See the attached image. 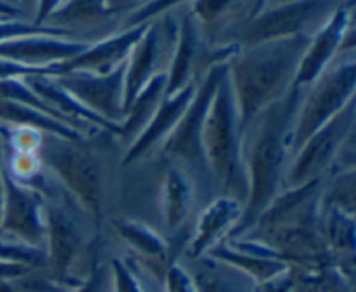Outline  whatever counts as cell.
Instances as JSON below:
<instances>
[{"label": "cell", "mask_w": 356, "mask_h": 292, "mask_svg": "<svg viewBox=\"0 0 356 292\" xmlns=\"http://www.w3.org/2000/svg\"><path fill=\"white\" fill-rule=\"evenodd\" d=\"M305 89L292 87L282 99L261 111L243 132L247 195L242 218L226 238L249 233L284 188L291 132Z\"/></svg>", "instance_id": "obj_1"}, {"label": "cell", "mask_w": 356, "mask_h": 292, "mask_svg": "<svg viewBox=\"0 0 356 292\" xmlns=\"http://www.w3.org/2000/svg\"><path fill=\"white\" fill-rule=\"evenodd\" d=\"M312 37H291L240 47L226 63L242 132L263 110L292 89L298 66Z\"/></svg>", "instance_id": "obj_2"}, {"label": "cell", "mask_w": 356, "mask_h": 292, "mask_svg": "<svg viewBox=\"0 0 356 292\" xmlns=\"http://www.w3.org/2000/svg\"><path fill=\"white\" fill-rule=\"evenodd\" d=\"M209 174L222 190V195L245 200L247 177L243 165V132L238 108L233 96L228 70L216 89L202 134Z\"/></svg>", "instance_id": "obj_3"}, {"label": "cell", "mask_w": 356, "mask_h": 292, "mask_svg": "<svg viewBox=\"0 0 356 292\" xmlns=\"http://www.w3.org/2000/svg\"><path fill=\"white\" fill-rule=\"evenodd\" d=\"M356 65L353 59L330 65L315 82L306 87L291 132V153L327 122L355 101Z\"/></svg>", "instance_id": "obj_4"}, {"label": "cell", "mask_w": 356, "mask_h": 292, "mask_svg": "<svg viewBox=\"0 0 356 292\" xmlns=\"http://www.w3.org/2000/svg\"><path fill=\"white\" fill-rule=\"evenodd\" d=\"M339 0H284L266 6L238 30L240 47L282 40L291 37H312L334 13Z\"/></svg>", "instance_id": "obj_5"}, {"label": "cell", "mask_w": 356, "mask_h": 292, "mask_svg": "<svg viewBox=\"0 0 356 292\" xmlns=\"http://www.w3.org/2000/svg\"><path fill=\"white\" fill-rule=\"evenodd\" d=\"M38 156L44 167H51L83 211L99 219L103 212V179L96 160L79 149L76 143L49 134L44 136Z\"/></svg>", "instance_id": "obj_6"}, {"label": "cell", "mask_w": 356, "mask_h": 292, "mask_svg": "<svg viewBox=\"0 0 356 292\" xmlns=\"http://www.w3.org/2000/svg\"><path fill=\"white\" fill-rule=\"evenodd\" d=\"M351 134H355V101L296 149L294 160L285 170L284 188L323 179L332 170L341 148Z\"/></svg>", "instance_id": "obj_7"}, {"label": "cell", "mask_w": 356, "mask_h": 292, "mask_svg": "<svg viewBox=\"0 0 356 292\" xmlns=\"http://www.w3.org/2000/svg\"><path fill=\"white\" fill-rule=\"evenodd\" d=\"M226 70H228L226 63H219L205 73L204 79L198 82L197 92H195L191 103L188 104L186 111L179 118L169 138L162 143V149L167 156L181 160L188 167L197 170L198 174H209L202 134H204L209 106H211L212 97H214L216 89H218Z\"/></svg>", "instance_id": "obj_8"}, {"label": "cell", "mask_w": 356, "mask_h": 292, "mask_svg": "<svg viewBox=\"0 0 356 292\" xmlns=\"http://www.w3.org/2000/svg\"><path fill=\"white\" fill-rule=\"evenodd\" d=\"M177 38V21L170 13L148 21V28L131 51L125 65L124 110L131 106L143 87L159 73H167Z\"/></svg>", "instance_id": "obj_9"}, {"label": "cell", "mask_w": 356, "mask_h": 292, "mask_svg": "<svg viewBox=\"0 0 356 292\" xmlns=\"http://www.w3.org/2000/svg\"><path fill=\"white\" fill-rule=\"evenodd\" d=\"M353 7L355 0L341 2L329 19L312 35L292 87L306 89L334 65L339 52L353 51Z\"/></svg>", "instance_id": "obj_10"}, {"label": "cell", "mask_w": 356, "mask_h": 292, "mask_svg": "<svg viewBox=\"0 0 356 292\" xmlns=\"http://www.w3.org/2000/svg\"><path fill=\"white\" fill-rule=\"evenodd\" d=\"M45 232L47 221L40 191L17 183L3 169V214L0 236L44 247Z\"/></svg>", "instance_id": "obj_11"}, {"label": "cell", "mask_w": 356, "mask_h": 292, "mask_svg": "<svg viewBox=\"0 0 356 292\" xmlns=\"http://www.w3.org/2000/svg\"><path fill=\"white\" fill-rule=\"evenodd\" d=\"M125 65L122 63L118 68L106 75H94L86 72L65 73V75L52 76L65 90H68L76 101L86 108L92 110L104 120L120 125L125 118L124 110V80Z\"/></svg>", "instance_id": "obj_12"}, {"label": "cell", "mask_w": 356, "mask_h": 292, "mask_svg": "<svg viewBox=\"0 0 356 292\" xmlns=\"http://www.w3.org/2000/svg\"><path fill=\"white\" fill-rule=\"evenodd\" d=\"M146 28H148V23H143L138 26L124 28L118 33L108 35L101 40L89 42V45L75 58L47 66V76H59L73 72L106 75L118 68L122 63L127 61L129 54L139 42V38L143 37Z\"/></svg>", "instance_id": "obj_13"}, {"label": "cell", "mask_w": 356, "mask_h": 292, "mask_svg": "<svg viewBox=\"0 0 356 292\" xmlns=\"http://www.w3.org/2000/svg\"><path fill=\"white\" fill-rule=\"evenodd\" d=\"M204 257L247 275L254 284L271 280L291 268L270 245L256 238H222Z\"/></svg>", "instance_id": "obj_14"}, {"label": "cell", "mask_w": 356, "mask_h": 292, "mask_svg": "<svg viewBox=\"0 0 356 292\" xmlns=\"http://www.w3.org/2000/svg\"><path fill=\"white\" fill-rule=\"evenodd\" d=\"M89 42L82 38L59 37V35H28L0 42V59L23 66L58 65L68 61L83 51Z\"/></svg>", "instance_id": "obj_15"}, {"label": "cell", "mask_w": 356, "mask_h": 292, "mask_svg": "<svg viewBox=\"0 0 356 292\" xmlns=\"http://www.w3.org/2000/svg\"><path fill=\"white\" fill-rule=\"evenodd\" d=\"M202 42H204V31L188 10L177 23L176 45L167 68V96L179 92L190 83L200 82L204 79L202 72L205 70L207 73L211 70L200 56L204 49Z\"/></svg>", "instance_id": "obj_16"}, {"label": "cell", "mask_w": 356, "mask_h": 292, "mask_svg": "<svg viewBox=\"0 0 356 292\" xmlns=\"http://www.w3.org/2000/svg\"><path fill=\"white\" fill-rule=\"evenodd\" d=\"M45 250H47L49 266L56 277L68 285L70 289L76 287L82 278H76L72 273L73 264L83 252V242L79 228L61 207L45 209Z\"/></svg>", "instance_id": "obj_17"}, {"label": "cell", "mask_w": 356, "mask_h": 292, "mask_svg": "<svg viewBox=\"0 0 356 292\" xmlns=\"http://www.w3.org/2000/svg\"><path fill=\"white\" fill-rule=\"evenodd\" d=\"M197 86L198 82L190 83V86H186L184 89H181L179 92L163 97V101L160 103V106L156 108L155 115H153L152 120L148 122V125H146V127L143 129L141 134L129 145L127 153H125L124 160H122L124 165L138 162L139 159L148 155L155 146L162 145V143L169 138V134L174 131V127L177 125L179 118L183 117V113L186 111L188 104L193 99L195 92H197Z\"/></svg>", "instance_id": "obj_18"}, {"label": "cell", "mask_w": 356, "mask_h": 292, "mask_svg": "<svg viewBox=\"0 0 356 292\" xmlns=\"http://www.w3.org/2000/svg\"><path fill=\"white\" fill-rule=\"evenodd\" d=\"M242 212V202L228 195H221L212 200L198 218L186 256L193 261L202 259L209 252V249H212L216 243L232 233V229L238 225Z\"/></svg>", "instance_id": "obj_19"}, {"label": "cell", "mask_w": 356, "mask_h": 292, "mask_svg": "<svg viewBox=\"0 0 356 292\" xmlns=\"http://www.w3.org/2000/svg\"><path fill=\"white\" fill-rule=\"evenodd\" d=\"M24 80L40 96L44 103H47L52 110L58 111L65 120H68L70 124L75 125L80 131H82V127H92L94 131L99 129V131L108 132V134H120V125L104 120L103 117L83 106L68 90L63 89L52 76L33 75L24 76Z\"/></svg>", "instance_id": "obj_20"}, {"label": "cell", "mask_w": 356, "mask_h": 292, "mask_svg": "<svg viewBox=\"0 0 356 292\" xmlns=\"http://www.w3.org/2000/svg\"><path fill=\"white\" fill-rule=\"evenodd\" d=\"M115 232L118 233L122 240L136 250L139 259L149 266V271L159 277V280H163L165 271L169 266L176 261L172 259V249H170L169 242L153 232L149 226L143 225L139 221H132V219H113L111 221Z\"/></svg>", "instance_id": "obj_21"}, {"label": "cell", "mask_w": 356, "mask_h": 292, "mask_svg": "<svg viewBox=\"0 0 356 292\" xmlns=\"http://www.w3.org/2000/svg\"><path fill=\"white\" fill-rule=\"evenodd\" d=\"M322 236L330 266L353 284L355 216L322 209Z\"/></svg>", "instance_id": "obj_22"}, {"label": "cell", "mask_w": 356, "mask_h": 292, "mask_svg": "<svg viewBox=\"0 0 356 292\" xmlns=\"http://www.w3.org/2000/svg\"><path fill=\"white\" fill-rule=\"evenodd\" d=\"M0 125L3 127H30L40 131L42 134L58 136L70 143H83L86 134L37 108L26 106V104L14 103V101L2 99L0 97Z\"/></svg>", "instance_id": "obj_23"}, {"label": "cell", "mask_w": 356, "mask_h": 292, "mask_svg": "<svg viewBox=\"0 0 356 292\" xmlns=\"http://www.w3.org/2000/svg\"><path fill=\"white\" fill-rule=\"evenodd\" d=\"M167 96V73H159L153 76L148 83L136 96L131 106L125 110V118L120 124V134L118 138L131 145L136 138L148 125L152 117L155 115L156 108Z\"/></svg>", "instance_id": "obj_24"}, {"label": "cell", "mask_w": 356, "mask_h": 292, "mask_svg": "<svg viewBox=\"0 0 356 292\" xmlns=\"http://www.w3.org/2000/svg\"><path fill=\"white\" fill-rule=\"evenodd\" d=\"M191 204H193V186L190 177L179 167H170L163 179L162 190L163 219L170 232H176L183 226L191 211Z\"/></svg>", "instance_id": "obj_25"}, {"label": "cell", "mask_w": 356, "mask_h": 292, "mask_svg": "<svg viewBox=\"0 0 356 292\" xmlns=\"http://www.w3.org/2000/svg\"><path fill=\"white\" fill-rule=\"evenodd\" d=\"M202 264L193 275L198 292H252L254 282L247 275L226 264L202 257Z\"/></svg>", "instance_id": "obj_26"}, {"label": "cell", "mask_w": 356, "mask_h": 292, "mask_svg": "<svg viewBox=\"0 0 356 292\" xmlns=\"http://www.w3.org/2000/svg\"><path fill=\"white\" fill-rule=\"evenodd\" d=\"M256 2L257 0H193L188 3V10L200 24L202 31H207L216 30L221 24H229L232 17L236 19L243 10H247L250 19Z\"/></svg>", "instance_id": "obj_27"}, {"label": "cell", "mask_w": 356, "mask_h": 292, "mask_svg": "<svg viewBox=\"0 0 356 292\" xmlns=\"http://www.w3.org/2000/svg\"><path fill=\"white\" fill-rule=\"evenodd\" d=\"M115 17L108 10V0H68L58 13L49 17V26L72 30V26L101 23Z\"/></svg>", "instance_id": "obj_28"}, {"label": "cell", "mask_w": 356, "mask_h": 292, "mask_svg": "<svg viewBox=\"0 0 356 292\" xmlns=\"http://www.w3.org/2000/svg\"><path fill=\"white\" fill-rule=\"evenodd\" d=\"M320 204L323 211L332 209L355 216V169L332 174V179L325 190L322 188Z\"/></svg>", "instance_id": "obj_29"}, {"label": "cell", "mask_w": 356, "mask_h": 292, "mask_svg": "<svg viewBox=\"0 0 356 292\" xmlns=\"http://www.w3.org/2000/svg\"><path fill=\"white\" fill-rule=\"evenodd\" d=\"M3 169L17 183L33 188V181H42V163L38 153L10 152L9 159L3 160Z\"/></svg>", "instance_id": "obj_30"}, {"label": "cell", "mask_w": 356, "mask_h": 292, "mask_svg": "<svg viewBox=\"0 0 356 292\" xmlns=\"http://www.w3.org/2000/svg\"><path fill=\"white\" fill-rule=\"evenodd\" d=\"M28 35H59V37L79 38L75 30H66L58 26H37L31 21L23 19H0V42L10 40Z\"/></svg>", "instance_id": "obj_31"}, {"label": "cell", "mask_w": 356, "mask_h": 292, "mask_svg": "<svg viewBox=\"0 0 356 292\" xmlns=\"http://www.w3.org/2000/svg\"><path fill=\"white\" fill-rule=\"evenodd\" d=\"M0 136L9 145V152L38 153L45 134L30 127H3L0 125Z\"/></svg>", "instance_id": "obj_32"}, {"label": "cell", "mask_w": 356, "mask_h": 292, "mask_svg": "<svg viewBox=\"0 0 356 292\" xmlns=\"http://www.w3.org/2000/svg\"><path fill=\"white\" fill-rule=\"evenodd\" d=\"M110 278L111 292H149L143 287L132 268L117 257L110 261Z\"/></svg>", "instance_id": "obj_33"}, {"label": "cell", "mask_w": 356, "mask_h": 292, "mask_svg": "<svg viewBox=\"0 0 356 292\" xmlns=\"http://www.w3.org/2000/svg\"><path fill=\"white\" fill-rule=\"evenodd\" d=\"M162 284L165 292H198L193 275L179 263L170 264Z\"/></svg>", "instance_id": "obj_34"}, {"label": "cell", "mask_w": 356, "mask_h": 292, "mask_svg": "<svg viewBox=\"0 0 356 292\" xmlns=\"http://www.w3.org/2000/svg\"><path fill=\"white\" fill-rule=\"evenodd\" d=\"M111 291V278L110 270H106L101 264L94 263L90 266L89 273L80 280L76 287H73L70 292H108Z\"/></svg>", "instance_id": "obj_35"}, {"label": "cell", "mask_w": 356, "mask_h": 292, "mask_svg": "<svg viewBox=\"0 0 356 292\" xmlns=\"http://www.w3.org/2000/svg\"><path fill=\"white\" fill-rule=\"evenodd\" d=\"M292 289V266L285 273L254 285L252 292H291Z\"/></svg>", "instance_id": "obj_36"}, {"label": "cell", "mask_w": 356, "mask_h": 292, "mask_svg": "<svg viewBox=\"0 0 356 292\" xmlns=\"http://www.w3.org/2000/svg\"><path fill=\"white\" fill-rule=\"evenodd\" d=\"M68 0H38L37 13H35V19L31 21L37 26H49V17L54 13H58Z\"/></svg>", "instance_id": "obj_37"}, {"label": "cell", "mask_w": 356, "mask_h": 292, "mask_svg": "<svg viewBox=\"0 0 356 292\" xmlns=\"http://www.w3.org/2000/svg\"><path fill=\"white\" fill-rule=\"evenodd\" d=\"M149 0H108V10H110L113 16H118L122 13H129L139 9L141 6H145Z\"/></svg>", "instance_id": "obj_38"}, {"label": "cell", "mask_w": 356, "mask_h": 292, "mask_svg": "<svg viewBox=\"0 0 356 292\" xmlns=\"http://www.w3.org/2000/svg\"><path fill=\"white\" fill-rule=\"evenodd\" d=\"M23 10L7 0H0V19H19Z\"/></svg>", "instance_id": "obj_39"}, {"label": "cell", "mask_w": 356, "mask_h": 292, "mask_svg": "<svg viewBox=\"0 0 356 292\" xmlns=\"http://www.w3.org/2000/svg\"><path fill=\"white\" fill-rule=\"evenodd\" d=\"M3 214V155L0 149V222H2Z\"/></svg>", "instance_id": "obj_40"}, {"label": "cell", "mask_w": 356, "mask_h": 292, "mask_svg": "<svg viewBox=\"0 0 356 292\" xmlns=\"http://www.w3.org/2000/svg\"><path fill=\"white\" fill-rule=\"evenodd\" d=\"M266 3H268V0H257V2H256V7H254V13H252V16H250V17L256 16L257 13H261V10L264 9V6H266Z\"/></svg>", "instance_id": "obj_41"}, {"label": "cell", "mask_w": 356, "mask_h": 292, "mask_svg": "<svg viewBox=\"0 0 356 292\" xmlns=\"http://www.w3.org/2000/svg\"><path fill=\"white\" fill-rule=\"evenodd\" d=\"M268 2H270V0H268ZM275 2H284V0H275ZM264 7H266V6H264Z\"/></svg>", "instance_id": "obj_42"}, {"label": "cell", "mask_w": 356, "mask_h": 292, "mask_svg": "<svg viewBox=\"0 0 356 292\" xmlns=\"http://www.w3.org/2000/svg\"><path fill=\"white\" fill-rule=\"evenodd\" d=\"M0 141H2V136H0Z\"/></svg>", "instance_id": "obj_43"}]
</instances>
